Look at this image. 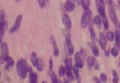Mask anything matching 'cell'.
I'll return each instance as SVG.
<instances>
[{"label":"cell","instance_id":"obj_3","mask_svg":"<svg viewBox=\"0 0 120 83\" xmlns=\"http://www.w3.org/2000/svg\"><path fill=\"white\" fill-rule=\"evenodd\" d=\"M84 50L82 48L79 52H77L75 55V65H77L79 68H82L83 67V62L82 60L83 56L84 55Z\"/></svg>","mask_w":120,"mask_h":83},{"label":"cell","instance_id":"obj_39","mask_svg":"<svg viewBox=\"0 0 120 83\" xmlns=\"http://www.w3.org/2000/svg\"><path fill=\"white\" fill-rule=\"evenodd\" d=\"M105 55L106 56H108L109 55V54H110V51H109V49H108V50H105Z\"/></svg>","mask_w":120,"mask_h":83},{"label":"cell","instance_id":"obj_21","mask_svg":"<svg viewBox=\"0 0 120 83\" xmlns=\"http://www.w3.org/2000/svg\"><path fill=\"white\" fill-rule=\"evenodd\" d=\"M115 41L116 45L118 47H120V33L118 30H116L115 33Z\"/></svg>","mask_w":120,"mask_h":83},{"label":"cell","instance_id":"obj_36","mask_svg":"<svg viewBox=\"0 0 120 83\" xmlns=\"http://www.w3.org/2000/svg\"><path fill=\"white\" fill-rule=\"evenodd\" d=\"M93 79L95 81V82L97 83H101V80L97 76H94L93 77Z\"/></svg>","mask_w":120,"mask_h":83},{"label":"cell","instance_id":"obj_33","mask_svg":"<svg viewBox=\"0 0 120 83\" xmlns=\"http://www.w3.org/2000/svg\"><path fill=\"white\" fill-rule=\"evenodd\" d=\"M100 78L101 81H102L103 82H106L107 80V77L106 75L104 73H102L100 74Z\"/></svg>","mask_w":120,"mask_h":83},{"label":"cell","instance_id":"obj_43","mask_svg":"<svg viewBox=\"0 0 120 83\" xmlns=\"http://www.w3.org/2000/svg\"><path fill=\"white\" fill-rule=\"evenodd\" d=\"M16 0V1H17V2H18V1H20L21 0Z\"/></svg>","mask_w":120,"mask_h":83},{"label":"cell","instance_id":"obj_27","mask_svg":"<svg viewBox=\"0 0 120 83\" xmlns=\"http://www.w3.org/2000/svg\"><path fill=\"white\" fill-rule=\"evenodd\" d=\"M37 67L38 71H41L43 70L44 69V62L41 59H38V62Z\"/></svg>","mask_w":120,"mask_h":83},{"label":"cell","instance_id":"obj_26","mask_svg":"<svg viewBox=\"0 0 120 83\" xmlns=\"http://www.w3.org/2000/svg\"><path fill=\"white\" fill-rule=\"evenodd\" d=\"M112 73V75L113 76V83H117L118 82L119 79V77L118 73L115 70H113Z\"/></svg>","mask_w":120,"mask_h":83},{"label":"cell","instance_id":"obj_17","mask_svg":"<svg viewBox=\"0 0 120 83\" xmlns=\"http://www.w3.org/2000/svg\"><path fill=\"white\" fill-rule=\"evenodd\" d=\"M31 62L34 66H37L38 62V58L37 54L35 52H33L31 55L30 57Z\"/></svg>","mask_w":120,"mask_h":83},{"label":"cell","instance_id":"obj_42","mask_svg":"<svg viewBox=\"0 0 120 83\" xmlns=\"http://www.w3.org/2000/svg\"><path fill=\"white\" fill-rule=\"evenodd\" d=\"M74 0H67V1H72Z\"/></svg>","mask_w":120,"mask_h":83},{"label":"cell","instance_id":"obj_5","mask_svg":"<svg viewBox=\"0 0 120 83\" xmlns=\"http://www.w3.org/2000/svg\"><path fill=\"white\" fill-rule=\"evenodd\" d=\"M1 56L0 57V60L1 61H6L8 56V49L7 44L5 42L3 43L1 45Z\"/></svg>","mask_w":120,"mask_h":83},{"label":"cell","instance_id":"obj_47","mask_svg":"<svg viewBox=\"0 0 120 83\" xmlns=\"http://www.w3.org/2000/svg\"></svg>","mask_w":120,"mask_h":83},{"label":"cell","instance_id":"obj_40","mask_svg":"<svg viewBox=\"0 0 120 83\" xmlns=\"http://www.w3.org/2000/svg\"><path fill=\"white\" fill-rule=\"evenodd\" d=\"M83 0H77V3L79 5H82Z\"/></svg>","mask_w":120,"mask_h":83},{"label":"cell","instance_id":"obj_35","mask_svg":"<svg viewBox=\"0 0 120 83\" xmlns=\"http://www.w3.org/2000/svg\"><path fill=\"white\" fill-rule=\"evenodd\" d=\"M52 65H53V62H52V57H51L50 60H49V67H50V69H52Z\"/></svg>","mask_w":120,"mask_h":83},{"label":"cell","instance_id":"obj_9","mask_svg":"<svg viewBox=\"0 0 120 83\" xmlns=\"http://www.w3.org/2000/svg\"><path fill=\"white\" fill-rule=\"evenodd\" d=\"M99 43L101 48L103 50L105 49L107 44V41L105 35L102 32H101L99 35Z\"/></svg>","mask_w":120,"mask_h":83},{"label":"cell","instance_id":"obj_13","mask_svg":"<svg viewBox=\"0 0 120 83\" xmlns=\"http://www.w3.org/2000/svg\"><path fill=\"white\" fill-rule=\"evenodd\" d=\"M89 45L91 48L93 55L96 56H98L99 54V51L98 48L97 46V45L93 42H90Z\"/></svg>","mask_w":120,"mask_h":83},{"label":"cell","instance_id":"obj_18","mask_svg":"<svg viewBox=\"0 0 120 83\" xmlns=\"http://www.w3.org/2000/svg\"><path fill=\"white\" fill-rule=\"evenodd\" d=\"M89 31L90 34V38L91 40L93 42L95 41V38H96V34L94 30V28L92 23H90L89 27Z\"/></svg>","mask_w":120,"mask_h":83},{"label":"cell","instance_id":"obj_8","mask_svg":"<svg viewBox=\"0 0 120 83\" xmlns=\"http://www.w3.org/2000/svg\"><path fill=\"white\" fill-rule=\"evenodd\" d=\"M62 21L67 29H71L72 27V23L70 17L67 14H64L62 16Z\"/></svg>","mask_w":120,"mask_h":83},{"label":"cell","instance_id":"obj_30","mask_svg":"<svg viewBox=\"0 0 120 83\" xmlns=\"http://www.w3.org/2000/svg\"><path fill=\"white\" fill-rule=\"evenodd\" d=\"M90 5V0H83L82 4V6L85 10L88 9V7H89Z\"/></svg>","mask_w":120,"mask_h":83},{"label":"cell","instance_id":"obj_19","mask_svg":"<svg viewBox=\"0 0 120 83\" xmlns=\"http://www.w3.org/2000/svg\"><path fill=\"white\" fill-rule=\"evenodd\" d=\"M93 22L97 27L100 28L101 26V19L100 16L96 15L93 19Z\"/></svg>","mask_w":120,"mask_h":83},{"label":"cell","instance_id":"obj_10","mask_svg":"<svg viewBox=\"0 0 120 83\" xmlns=\"http://www.w3.org/2000/svg\"><path fill=\"white\" fill-rule=\"evenodd\" d=\"M50 40L53 48V55L55 56H57L59 54V50L57 46L54 37L53 35H51L50 37Z\"/></svg>","mask_w":120,"mask_h":83},{"label":"cell","instance_id":"obj_32","mask_svg":"<svg viewBox=\"0 0 120 83\" xmlns=\"http://www.w3.org/2000/svg\"><path fill=\"white\" fill-rule=\"evenodd\" d=\"M107 37L110 41H111V42L113 40V37H114L113 33L112 31L108 32L107 34Z\"/></svg>","mask_w":120,"mask_h":83},{"label":"cell","instance_id":"obj_45","mask_svg":"<svg viewBox=\"0 0 120 83\" xmlns=\"http://www.w3.org/2000/svg\"><path fill=\"white\" fill-rule=\"evenodd\" d=\"M0 75H1V73H0Z\"/></svg>","mask_w":120,"mask_h":83},{"label":"cell","instance_id":"obj_16","mask_svg":"<svg viewBox=\"0 0 120 83\" xmlns=\"http://www.w3.org/2000/svg\"><path fill=\"white\" fill-rule=\"evenodd\" d=\"M73 70L74 71V73L76 79L77 81V83H80L81 82V77L79 74V67L75 65L73 67Z\"/></svg>","mask_w":120,"mask_h":83},{"label":"cell","instance_id":"obj_28","mask_svg":"<svg viewBox=\"0 0 120 83\" xmlns=\"http://www.w3.org/2000/svg\"><path fill=\"white\" fill-rule=\"evenodd\" d=\"M65 73H66V69L63 66L60 65L59 69V75L60 76H63L65 75Z\"/></svg>","mask_w":120,"mask_h":83},{"label":"cell","instance_id":"obj_29","mask_svg":"<svg viewBox=\"0 0 120 83\" xmlns=\"http://www.w3.org/2000/svg\"><path fill=\"white\" fill-rule=\"evenodd\" d=\"M66 74L67 76V78L69 82H72L73 80L74 77L71 71H66Z\"/></svg>","mask_w":120,"mask_h":83},{"label":"cell","instance_id":"obj_34","mask_svg":"<svg viewBox=\"0 0 120 83\" xmlns=\"http://www.w3.org/2000/svg\"><path fill=\"white\" fill-rule=\"evenodd\" d=\"M38 5L41 8H44L46 5V0H38Z\"/></svg>","mask_w":120,"mask_h":83},{"label":"cell","instance_id":"obj_1","mask_svg":"<svg viewBox=\"0 0 120 83\" xmlns=\"http://www.w3.org/2000/svg\"><path fill=\"white\" fill-rule=\"evenodd\" d=\"M17 71L19 76L22 78H25L28 72L32 71V69L28 65L26 61L24 59H20L16 64Z\"/></svg>","mask_w":120,"mask_h":83},{"label":"cell","instance_id":"obj_25","mask_svg":"<svg viewBox=\"0 0 120 83\" xmlns=\"http://www.w3.org/2000/svg\"><path fill=\"white\" fill-rule=\"evenodd\" d=\"M102 17V22H103L104 28L107 30L109 28V24H108V21L107 17L105 15Z\"/></svg>","mask_w":120,"mask_h":83},{"label":"cell","instance_id":"obj_44","mask_svg":"<svg viewBox=\"0 0 120 83\" xmlns=\"http://www.w3.org/2000/svg\"><path fill=\"white\" fill-rule=\"evenodd\" d=\"M119 28H120V24H119Z\"/></svg>","mask_w":120,"mask_h":83},{"label":"cell","instance_id":"obj_24","mask_svg":"<svg viewBox=\"0 0 120 83\" xmlns=\"http://www.w3.org/2000/svg\"><path fill=\"white\" fill-rule=\"evenodd\" d=\"M48 74L50 76L52 79V83H56L58 82V80L57 78V77L56 75H55L54 72L52 70V69H50L48 71Z\"/></svg>","mask_w":120,"mask_h":83},{"label":"cell","instance_id":"obj_7","mask_svg":"<svg viewBox=\"0 0 120 83\" xmlns=\"http://www.w3.org/2000/svg\"><path fill=\"white\" fill-rule=\"evenodd\" d=\"M108 13L109 15V17L113 23V24L115 25H117L118 23V19L117 17V16L116 15V14L115 13V11L113 7H111L109 8L108 10Z\"/></svg>","mask_w":120,"mask_h":83},{"label":"cell","instance_id":"obj_6","mask_svg":"<svg viewBox=\"0 0 120 83\" xmlns=\"http://www.w3.org/2000/svg\"><path fill=\"white\" fill-rule=\"evenodd\" d=\"M22 20V16L21 14H19L16 19L15 23L14 25L13 26V27L10 28L9 32L11 34H12L14 32H15L16 31L18 30L19 28L20 27L21 21Z\"/></svg>","mask_w":120,"mask_h":83},{"label":"cell","instance_id":"obj_4","mask_svg":"<svg viewBox=\"0 0 120 83\" xmlns=\"http://www.w3.org/2000/svg\"><path fill=\"white\" fill-rule=\"evenodd\" d=\"M96 6L98 13L102 16L105 14V6L104 0H96Z\"/></svg>","mask_w":120,"mask_h":83},{"label":"cell","instance_id":"obj_22","mask_svg":"<svg viewBox=\"0 0 120 83\" xmlns=\"http://www.w3.org/2000/svg\"><path fill=\"white\" fill-rule=\"evenodd\" d=\"M5 12L3 10L0 11V26L5 25Z\"/></svg>","mask_w":120,"mask_h":83},{"label":"cell","instance_id":"obj_23","mask_svg":"<svg viewBox=\"0 0 120 83\" xmlns=\"http://www.w3.org/2000/svg\"><path fill=\"white\" fill-rule=\"evenodd\" d=\"M30 83H36L37 82V79H38L37 74L36 73H34L32 71H31L30 72Z\"/></svg>","mask_w":120,"mask_h":83},{"label":"cell","instance_id":"obj_48","mask_svg":"<svg viewBox=\"0 0 120 83\" xmlns=\"http://www.w3.org/2000/svg\"></svg>","mask_w":120,"mask_h":83},{"label":"cell","instance_id":"obj_31","mask_svg":"<svg viewBox=\"0 0 120 83\" xmlns=\"http://www.w3.org/2000/svg\"><path fill=\"white\" fill-rule=\"evenodd\" d=\"M111 52L113 56L116 57L119 54V49L117 48H116V47H114L112 48Z\"/></svg>","mask_w":120,"mask_h":83},{"label":"cell","instance_id":"obj_20","mask_svg":"<svg viewBox=\"0 0 120 83\" xmlns=\"http://www.w3.org/2000/svg\"><path fill=\"white\" fill-rule=\"evenodd\" d=\"M95 61L96 60L94 57L92 56H88L87 59V62L88 66L90 67H93L95 63Z\"/></svg>","mask_w":120,"mask_h":83},{"label":"cell","instance_id":"obj_2","mask_svg":"<svg viewBox=\"0 0 120 83\" xmlns=\"http://www.w3.org/2000/svg\"><path fill=\"white\" fill-rule=\"evenodd\" d=\"M92 16V13L91 11L89 9L85 10L81 20V26L82 28H84L88 26L91 20Z\"/></svg>","mask_w":120,"mask_h":83},{"label":"cell","instance_id":"obj_12","mask_svg":"<svg viewBox=\"0 0 120 83\" xmlns=\"http://www.w3.org/2000/svg\"><path fill=\"white\" fill-rule=\"evenodd\" d=\"M64 7L67 11L70 12H72L74 10L75 5L74 3L72 2V1H67L65 3Z\"/></svg>","mask_w":120,"mask_h":83},{"label":"cell","instance_id":"obj_14","mask_svg":"<svg viewBox=\"0 0 120 83\" xmlns=\"http://www.w3.org/2000/svg\"><path fill=\"white\" fill-rule=\"evenodd\" d=\"M6 63L5 65L4 68L5 70H8L9 69H10V68H11L13 66L14 63V61L12 59V58L9 56L7 58V59L6 60Z\"/></svg>","mask_w":120,"mask_h":83},{"label":"cell","instance_id":"obj_38","mask_svg":"<svg viewBox=\"0 0 120 83\" xmlns=\"http://www.w3.org/2000/svg\"><path fill=\"white\" fill-rule=\"evenodd\" d=\"M106 4L109 6H111L112 5V0H105Z\"/></svg>","mask_w":120,"mask_h":83},{"label":"cell","instance_id":"obj_37","mask_svg":"<svg viewBox=\"0 0 120 83\" xmlns=\"http://www.w3.org/2000/svg\"><path fill=\"white\" fill-rule=\"evenodd\" d=\"M99 69H100V65H99V64L98 63H97L95 65V67H94V69L96 70H98Z\"/></svg>","mask_w":120,"mask_h":83},{"label":"cell","instance_id":"obj_11","mask_svg":"<svg viewBox=\"0 0 120 83\" xmlns=\"http://www.w3.org/2000/svg\"><path fill=\"white\" fill-rule=\"evenodd\" d=\"M66 42L67 44V47L68 48V52L70 54L72 55L74 53V47L72 44L71 40L70 39V37L69 35H67L66 36Z\"/></svg>","mask_w":120,"mask_h":83},{"label":"cell","instance_id":"obj_15","mask_svg":"<svg viewBox=\"0 0 120 83\" xmlns=\"http://www.w3.org/2000/svg\"><path fill=\"white\" fill-rule=\"evenodd\" d=\"M66 71H71L72 69V61L71 58H66L65 60Z\"/></svg>","mask_w":120,"mask_h":83},{"label":"cell","instance_id":"obj_46","mask_svg":"<svg viewBox=\"0 0 120 83\" xmlns=\"http://www.w3.org/2000/svg\"><path fill=\"white\" fill-rule=\"evenodd\" d=\"M46 1H49V0H46Z\"/></svg>","mask_w":120,"mask_h":83},{"label":"cell","instance_id":"obj_41","mask_svg":"<svg viewBox=\"0 0 120 83\" xmlns=\"http://www.w3.org/2000/svg\"><path fill=\"white\" fill-rule=\"evenodd\" d=\"M118 6H119V7H120V0H118Z\"/></svg>","mask_w":120,"mask_h":83}]
</instances>
